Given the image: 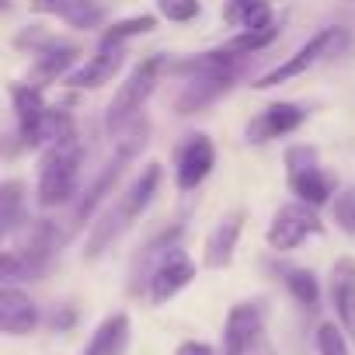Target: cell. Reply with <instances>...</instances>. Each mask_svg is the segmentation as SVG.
<instances>
[{"instance_id": "1", "label": "cell", "mask_w": 355, "mask_h": 355, "mask_svg": "<svg viewBox=\"0 0 355 355\" xmlns=\"http://www.w3.org/2000/svg\"><path fill=\"white\" fill-rule=\"evenodd\" d=\"M160 164H146L136 178H132V185L101 213V220L91 227V234H87V244H84V258L87 261H98L143 213H146V206L153 202V196H157V189H160Z\"/></svg>"}, {"instance_id": "2", "label": "cell", "mask_w": 355, "mask_h": 355, "mask_svg": "<svg viewBox=\"0 0 355 355\" xmlns=\"http://www.w3.org/2000/svg\"><path fill=\"white\" fill-rule=\"evenodd\" d=\"M150 143V119L146 115H139V119H132L125 129H122V139L115 143V153H112V160L101 167V174L94 178V182L84 189V199L73 206V213H70V220H67V230H63V244L105 206V199L112 196V189L119 185V178L125 174V167L143 153V146Z\"/></svg>"}, {"instance_id": "3", "label": "cell", "mask_w": 355, "mask_h": 355, "mask_svg": "<svg viewBox=\"0 0 355 355\" xmlns=\"http://www.w3.org/2000/svg\"><path fill=\"white\" fill-rule=\"evenodd\" d=\"M80 160H84V146H80L77 132H67V136L53 139V143L42 150L39 182H35V196H39V206H42V209L67 206V202L77 196Z\"/></svg>"}, {"instance_id": "4", "label": "cell", "mask_w": 355, "mask_h": 355, "mask_svg": "<svg viewBox=\"0 0 355 355\" xmlns=\"http://www.w3.org/2000/svg\"><path fill=\"white\" fill-rule=\"evenodd\" d=\"M345 46H348V32H345V28H338V25L320 28V32H313L293 56H286L279 67H272L268 73H261L251 87H254V91H272V87L293 80V77H303L306 70H313V67L324 63L327 56H338Z\"/></svg>"}, {"instance_id": "5", "label": "cell", "mask_w": 355, "mask_h": 355, "mask_svg": "<svg viewBox=\"0 0 355 355\" xmlns=\"http://www.w3.org/2000/svg\"><path fill=\"white\" fill-rule=\"evenodd\" d=\"M160 70H167V60L164 56H146L115 91V98L108 101V112H105V125L108 132H122L132 119H139L143 105L150 101L153 87H157V77Z\"/></svg>"}, {"instance_id": "6", "label": "cell", "mask_w": 355, "mask_h": 355, "mask_svg": "<svg viewBox=\"0 0 355 355\" xmlns=\"http://www.w3.org/2000/svg\"><path fill=\"white\" fill-rule=\"evenodd\" d=\"M286 178H289V189L300 202L320 209V206H331L334 199V182L331 174L320 167L317 160V150L300 143V146H289L286 150Z\"/></svg>"}, {"instance_id": "7", "label": "cell", "mask_w": 355, "mask_h": 355, "mask_svg": "<svg viewBox=\"0 0 355 355\" xmlns=\"http://www.w3.org/2000/svg\"><path fill=\"white\" fill-rule=\"evenodd\" d=\"M320 234H324V223H320L317 209L296 199V202H286L275 209V216L265 230V241L272 251H296L300 244H306L310 237H320Z\"/></svg>"}, {"instance_id": "8", "label": "cell", "mask_w": 355, "mask_h": 355, "mask_svg": "<svg viewBox=\"0 0 355 355\" xmlns=\"http://www.w3.org/2000/svg\"><path fill=\"white\" fill-rule=\"evenodd\" d=\"M265 327V303L261 300H244L234 303L223 324V355H254Z\"/></svg>"}, {"instance_id": "9", "label": "cell", "mask_w": 355, "mask_h": 355, "mask_svg": "<svg viewBox=\"0 0 355 355\" xmlns=\"http://www.w3.org/2000/svg\"><path fill=\"white\" fill-rule=\"evenodd\" d=\"M216 167V146L206 132H192L174 160V185L178 192H196Z\"/></svg>"}, {"instance_id": "10", "label": "cell", "mask_w": 355, "mask_h": 355, "mask_svg": "<svg viewBox=\"0 0 355 355\" xmlns=\"http://www.w3.org/2000/svg\"><path fill=\"white\" fill-rule=\"evenodd\" d=\"M192 279H196V261H192L182 248H171V251L160 258V265L153 268V275H150L146 300H150L153 306H164L167 300H174L178 293H182Z\"/></svg>"}, {"instance_id": "11", "label": "cell", "mask_w": 355, "mask_h": 355, "mask_svg": "<svg viewBox=\"0 0 355 355\" xmlns=\"http://www.w3.org/2000/svg\"><path fill=\"white\" fill-rule=\"evenodd\" d=\"M11 105L18 115V129L25 146H42V132H46V119H49V105L42 98L39 84H11Z\"/></svg>"}, {"instance_id": "12", "label": "cell", "mask_w": 355, "mask_h": 355, "mask_svg": "<svg viewBox=\"0 0 355 355\" xmlns=\"http://www.w3.org/2000/svg\"><path fill=\"white\" fill-rule=\"evenodd\" d=\"M244 220L248 213L244 209H230L216 220V227L206 234V244H202V265L209 272H220L234 261V251H237V241L244 234Z\"/></svg>"}, {"instance_id": "13", "label": "cell", "mask_w": 355, "mask_h": 355, "mask_svg": "<svg viewBox=\"0 0 355 355\" xmlns=\"http://www.w3.org/2000/svg\"><path fill=\"white\" fill-rule=\"evenodd\" d=\"M303 122H306V108H300L293 101H275L248 122V139L251 143H268V139L296 132Z\"/></svg>"}, {"instance_id": "14", "label": "cell", "mask_w": 355, "mask_h": 355, "mask_svg": "<svg viewBox=\"0 0 355 355\" xmlns=\"http://www.w3.org/2000/svg\"><path fill=\"white\" fill-rule=\"evenodd\" d=\"M327 296L338 324L355 338V258H338L327 275Z\"/></svg>"}, {"instance_id": "15", "label": "cell", "mask_w": 355, "mask_h": 355, "mask_svg": "<svg viewBox=\"0 0 355 355\" xmlns=\"http://www.w3.org/2000/svg\"><path fill=\"white\" fill-rule=\"evenodd\" d=\"M122 63H125V46H98V53L87 63H80L73 73H67L63 84L67 87H101L119 73Z\"/></svg>"}, {"instance_id": "16", "label": "cell", "mask_w": 355, "mask_h": 355, "mask_svg": "<svg viewBox=\"0 0 355 355\" xmlns=\"http://www.w3.org/2000/svg\"><path fill=\"white\" fill-rule=\"evenodd\" d=\"M39 324V306L18 286L0 289V331L4 334H28Z\"/></svg>"}, {"instance_id": "17", "label": "cell", "mask_w": 355, "mask_h": 355, "mask_svg": "<svg viewBox=\"0 0 355 355\" xmlns=\"http://www.w3.org/2000/svg\"><path fill=\"white\" fill-rule=\"evenodd\" d=\"M241 56L227 46L213 49V53H199V56H189L182 63H167V70L174 73H185L189 80L192 77H220V80H234V70H237Z\"/></svg>"}, {"instance_id": "18", "label": "cell", "mask_w": 355, "mask_h": 355, "mask_svg": "<svg viewBox=\"0 0 355 355\" xmlns=\"http://www.w3.org/2000/svg\"><path fill=\"white\" fill-rule=\"evenodd\" d=\"M35 15H49L67 21L70 28H94L101 21V8L94 0H28Z\"/></svg>"}, {"instance_id": "19", "label": "cell", "mask_w": 355, "mask_h": 355, "mask_svg": "<svg viewBox=\"0 0 355 355\" xmlns=\"http://www.w3.org/2000/svg\"><path fill=\"white\" fill-rule=\"evenodd\" d=\"M129 348V313H112L91 334L84 355H125Z\"/></svg>"}, {"instance_id": "20", "label": "cell", "mask_w": 355, "mask_h": 355, "mask_svg": "<svg viewBox=\"0 0 355 355\" xmlns=\"http://www.w3.org/2000/svg\"><path fill=\"white\" fill-rule=\"evenodd\" d=\"M230 87V80H220V77H192L182 94L174 101V112L178 115H192V112H202L206 105H213L223 91Z\"/></svg>"}, {"instance_id": "21", "label": "cell", "mask_w": 355, "mask_h": 355, "mask_svg": "<svg viewBox=\"0 0 355 355\" xmlns=\"http://www.w3.org/2000/svg\"><path fill=\"white\" fill-rule=\"evenodd\" d=\"M77 56H80V49H77V46H70V42H60L56 49L39 53L35 70H32V84H39V87L56 84L60 77H67V70L77 63Z\"/></svg>"}, {"instance_id": "22", "label": "cell", "mask_w": 355, "mask_h": 355, "mask_svg": "<svg viewBox=\"0 0 355 355\" xmlns=\"http://www.w3.org/2000/svg\"><path fill=\"white\" fill-rule=\"evenodd\" d=\"M223 21L234 28H265L272 25V0H227Z\"/></svg>"}, {"instance_id": "23", "label": "cell", "mask_w": 355, "mask_h": 355, "mask_svg": "<svg viewBox=\"0 0 355 355\" xmlns=\"http://www.w3.org/2000/svg\"><path fill=\"white\" fill-rule=\"evenodd\" d=\"M157 28V18L153 15H132V18H122L115 25H108L101 32V46H125L129 39L136 35H150Z\"/></svg>"}, {"instance_id": "24", "label": "cell", "mask_w": 355, "mask_h": 355, "mask_svg": "<svg viewBox=\"0 0 355 355\" xmlns=\"http://www.w3.org/2000/svg\"><path fill=\"white\" fill-rule=\"evenodd\" d=\"M21 206H25V185L18 178H8V182L0 185V230H4V237L15 234Z\"/></svg>"}, {"instance_id": "25", "label": "cell", "mask_w": 355, "mask_h": 355, "mask_svg": "<svg viewBox=\"0 0 355 355\" xmlns=\"http://www.w3.org/2000/svg\"><path fill=\"white\" fill-rule=\"evenodd\" d=\"M286 289L303 306H317V300H320V286H317V275L310 268H289L286 272Z\"/></svg>"}, {"instance_id": "26", "label": "cell", "mask_w": 355, "mask_h": 355, "mask_svg": "<svg viewBox=\"0 0 355 355\" xmlns=\"http://www.w3.org/2000/svg\"><path fill=\"white\" fill-rule=\"evenodd\" d=\"M275 35H279V25H275V21L265 25V28H244L241 35H234V39L227 42V49H234L237 56H248V53H254V49H265Z\"/></svg>"}, {"instance_id": "27", "label": "cell", "mask_w": 355, "mask_h": 355, "mask_svg": "<svg viewBox=\"0 0 355 355\" xmlns=\"http://www.w3.org/2000/svg\"><path fill=\"white\" fill-rule=\"evenodd\" d=\"M345 334H348V331H345L341 324H334V320L320 324V327H317V355H352Z\"/></svg>"}, {"instance_id": "28", "label": "cell", "mask_w": 355, "mask_h": 355, "mask_svg": "<svg viewBox=\"0 0 355 355\" xmlns=\"http://www.w3.org/2000/svg\"><path fill=\"white\" fill-rule=\"evenodd\" d=\"M331 220H334L345 234H355V189L334 192V199H331Z\"/></svg>"}, {"instance_id": "29", "label": "cell", "mask_w": 355, "mask_h": 355, "mask_svg": "<svg viewBox=\"0 0 355 355\" xmlns=\"http://www.w3.org/2000/svg\"><path fill=\"white\" fill-rule=\"evenodd\" d=\"M157 11H160V18H167V21H174V25H185V21H192V18H199V0H157Z\"/></svg>"}, {"instance_id": "30", "label": "cell", "mask_w": 355, "mask_h": 355, "mask_svg": "<svg viewBox=\"0 0 355 355\" xmlns=\"http://www.w3.org/2000/svg\"><path fill=\"white\" fill-rule=\"evenodd\" d=\"M174 355H213V348L206 341H182Z\"/></svg>"}, {"instance_id": "31", "label": "cell", "mask_w": 355, "mask_h": 355, "mask_svg": "<svg viewBox=\"0 0 355 355\" xmlns=\"http://www.w3.org/2000/svg\"><path fill=\"white\" fill-rule=\"evenodd\" d=\"M265 355H272V352H268V348H265Z\"/></svg>"}]
</instances>
